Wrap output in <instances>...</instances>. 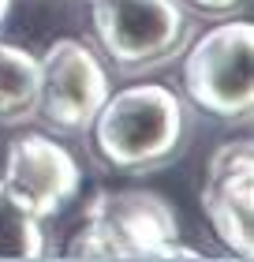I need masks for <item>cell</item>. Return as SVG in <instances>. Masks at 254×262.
I'll return each mask as SVG.
<instances>
[{
	"label": "cell",
	"instance_id": "30bf717a",
	"mask_svg": "<svg viewBox=\"0 0 254 262\" xmlns=\"http://www.w3.org/2000/svg\"><path fill=\"white\" fill-rule=\"evenodd\" d=\"M183 4L202 11V15H210V19H221V15H228V11H236L243 0H183Z\"/></svg>",
	"mask_w": 254,
	"mask_h": 262
},
{
	"label": "cell",
	"instance_id": "ba28073f",
	"mask_svg": "<svg viewBox=\"0 0 254 262\" xmlns=\"http://www.w3.org/2000/svg\"><path fill=\"white\" fill-rule=\"evenodd\" d=\"M38 109V56L0 41V124H22Z\"/></svg>",
	"mask_w": 254,
	"mask_h": 262
},
{
	"label": "cell",
	"instance_id": "3957f363",
	"mask_svg": "<svg viewBox=\"0 0 254 262\" xmlns=\"http://www.w3.org/2000/svg\"><path fill=\"white\" fill-rule=\"evenodd\" d=\"M98 49L120 75H142L183 49L187 19L179 0H90Z\"/></svg>",
	"mask_w": 254,
	"mask_h": 262
},
{
	"label": "cell",
	"instance_id": "8992f818",
	"mask_svg": "<svg viewBox=\"0 0 254 262\" xmlns=\"http://www.w3.org/2000/svg\"><path fill=\"white\" fill-rule=\"evenodd\" d=\"M202 210L217 240L232 255H254V146L250 139L224 142L213 154L202 187Z\"/></svg>",
	"mask_w": 254,
	"mask_h": 262
},
{
	"label": "cell",
	"instance_id": "277c9868",
	"mask_svg": "<svg viewBox=\"0 0 254 262\" xmlns=\"http://www.w3.org/2000/svg\"><path fill=\"white\" fill-rule=\"evenodd\" d=\"M254 27L232 19L205 30L183 56L187 101L217 120H250L254 109Z\"/></svg>",
	"mask_w": 254,
	"mask_h": 262
},
{
	"label": "cell",
	"instance_id": "5b68a950",
	"mask_svg": "<svg viewBox=\"0 0 254 262\" xmlns=\"http://www.w3.org/2000/svg\"><path fill=\"white\" fill-rule=\"evenodd\" d=\"M112 94L101 56L79 38H60L38 56V109L53 131H90L94 116Z\"/></svg>",
	"mask_w": 254,
	"mask_h": 262
},
{
	"label": "cell",
	"instance_id": "8fae6325",
	"mask_svg": "<svg viewBox=\"0 0 254 262\" xmlns=\"http://www.w3.org/2000/svg\"><path fill=\"white\" fill-rule=\"evenodd\" d=\"M8 11H11V0H0V27H4V19H8Z\"/></svg>",
	"mask_w": 254,
	"mask_h": 262
},
{
	"label": "cell",
	"instance_id": "52a82bcc",
	"mask_svg": "<svg viewBox=\"0 0 254 262\" xmlns=\"http://www.w3.org/2000/svg\"><path fill=\"white\" fill-rule=\"evenodd\" d=\"M4 184L34 210V217L49 221L79 195L82 169L56 139L19 135L4 158Z\"/></svg>",
	"mask_w": 254,
	"mask_h": 262
},
{
	"label": "cell",
	"instance_id": "7a4b0ae2",
	"mask_svg": "<svg viewBox=\"0 0 254 262\" xmlns=\"http://www.w3.org/2000/svg\"><path fill=\"white\" fill-rule=\"evenodd\" d=\"M172 202L157 191H101L82 213L67 258H198L176 240Z\"/></svg>",
	"mask_w": 254,
	"mask_h": 262
},
{
	"label": "cell",
	"instance_id": "9c48e42d",
	"mask_svg": "<svg viewBox=\"0 0 254 262\" xmlns=\"http://www.w3.org/2000/svg\"><path fill=\"white\" fill-rule=\"evenodd\" d=\"M45 232L41 217L0 180V258H41Z\"/></svg>",
	"mask_w": 254,
	"mask_h": 262
},
{
	"label": "cell",
	"instance_id": "6da1fadb",
	"mask_svg": "<svg viewBox=\"0 0 254 262\" xmlns=\"http://www.w3.org/2000/svg\"><path fill=\"white\" fill-rule=\"evenodd\" d=\"M94 150L116 172H146L183 146V105L161 82L108 94L94 116Z\"/></svg>",
	"mask_w": 254,
	"mask_h": 262
}]
</instances>
